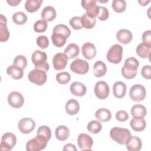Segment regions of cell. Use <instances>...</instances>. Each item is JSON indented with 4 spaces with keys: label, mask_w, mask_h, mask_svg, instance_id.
<instances>
[{
    "label": "cell",
    "mask_w": 151,
    "mask_h": 151,
    "mask_svg": "<svg viewBox=\"0 0 151 151\" xmlns=\"http://www.w3.org/2000/svg\"><path fill=\"white\" fill-rule=\"evenodd\" d=\"M126 148L129 151H139L141 149L142 143L140 139L135 136H131L129 140L126 144Z\"/></svg>",
    "instance_id": "obj_21"
},
{
    "label": "cell",
    "mask_w": 151,
    "mask_h": 151,
    "mask_svg": "<svg viewBox=\"0 0 151 151\" xmlns=\"http://www.w3.org/2000/svg\"><path fill=\"white\" fill-rule=\"evenodd\" d=\"M96 118L102 122L109 121L111 118V113L110 111L105 108H100L98 109L95 113Z\"/></svg>",
    "instance_id": "obj_29"
},
{
    "label": "cell",
    "mask_w": 151,
    "mask_h": 151,
    "mask_svg": "<svg viewBox=\"0 0 151 151\" xmlns=\"http://www.w3.org/2000/svg\"><path fill=\"white\" fill-rule=\"evenodd\" d=\"M55 134L57 139L60 141L67 140L70 136V130L65 126H59L55 130Z\"/></svg>",
    "instance_id": "obj_27"
},
{
    "label": "cell",
    "mask_w": 151,
    "mask_h": 151,
    "mask_svg": "<svg viewBox=\"0 0 151 151\" xmlns=\"http://www.w3.org/2000/svg\"><path fill=\"white\" fill-rule=\"evenodd\" d=\"M116 119L117 120L123 122L128 120L129 114L124 110H119L116 113Z\"/></svg>",
    "instance_id": "obj_47"
},
{
    "label": "cell",
    "mask_w": 151,
    "mask_h": 151,
    "mask_svg": "<svg viewBox=\"0 0 151 151\" xmlns=\"http://www.w3.org/2000/svg\"><path fill=\"white\" fill-rule=\"evenodd\" d=\"M132 38V33L128 29H121L116 33L117 40L123 44H127L130 43Z\"/></svg>",
    "instance_id": "obj_18"
},
{
    "label": "cell",
    "mask_w": 151,
    "mask_h": 151,
    "mask_svg": "<svg viewBox=\"0 0 151 151\" xmlns=\"http://www.w3.org/2000/svg\"><path fill=\"white\" fill-rule=\"evenodd\" d=\"M142 41L145 45L151 47V31L150 30L145 31L142 34Z\"/></svg>",
    "instance_id": "obj_46"
},
{
    "label": "cell",
    "mask_w": 151,
    "mask_h": 151,
    "mask_svg": "<svg viewBox=\"0 0 151 151\" xmlns=\"http://www.w3.org/2000/svg\"><path fill=\"white\" fill-rule=\"evenodd\" d=\"M48 140L44 136L37 134L35 137L28 140L26 144L27 151H40L45 148Z\"/></svg>",
    "instance_id": "obj_4"
},
{
    "label": "cell",
    "mask_w": 151,
    "mask_h": 151,
    "mask_svg": "<svg viewBox=\"0 0 151 151\" xmlns=\"http://www.w3.org/2000/svg\"><path fill=\"white\" fill-rule=\"evenodd\" d=\"M126 85L124 83L120 81H116L113 86V95L117 99L123 98L126 94Z\"/></svg>",
    "instance_id": "obj_20"
},
{
    "label": "cell",
    "mask_w": 151,
    "mask_h": 151,
    "mask_svg": "<svg viewBox=\"0 0 151 151\" xmlns=\"http://www.w3.org/2000/svg\"><path fill=\"white\" fill-rule=\"evenodd\" d=\"M63 151H65V150H71V151H77V149L76 148V147L74 145L72 144V143H67L66 145H64L63 149Z\"/></svg>",
    "instance_id": "obj_49"
},
{
    "label": "cell",
    "mask_w": 151,
    "mask_h": 151,
    "mask_svg": "<svg viewBox=\"0 0 151 151\" xmlns=\"http://www.w3.org/2000/svg\"><path fill=\"white\" fill-rule=\"evenodd\" d=\"M47 55L45 52L40 50H35L31 55V60L34 64L35 68L48 71L50 65L47 62Z\"/></svg>",
    "instance_id": "obj_3"
},
{
    "label": "cell",
    "mask_w": 151,
    "mask_h": 151,
    "mask_svg": "<svg viewBox=\"0 0 151 151\" xmlns=\"http://www.w3.org/2000/svg\"><path fill=\"white\" fill-rule=\"evenodd\" d=\"M151 67L150 65H146L143 66L141 70L142 76L146 79L150 80L151 78Z\"/></svg>",
    "instance_id": "obj_48"
},
{
    "label": "cell",
    "mask_w": 151,
    "mask_h": 151,
    "mask_svg": "<svg viewBox=\"0 0 151 151\" xmlns=\"http://www.w3.org/2000/svg\"><path fill=\"white\" fill-rule=\"evenodd\" d=\"M28 77L30 82L38 86H42L46 82L47 76L45 71L35 68L29 71Z\"/></svg>",
    "instance_id": "obj_6"
},
{
    "label": "cell",
    "mask_w": 151,
    "mask_h": 151,
    "mask_svg": "<svg viewBox=\"0 0 151 151\" xmlns=\"http://www.w3.org/2000/svg\"><path fill=\"white\" fill-rule=\"evenodd\" d=\"M69 24L74 29L78 30L83 28L81 24V17H80L76 16L72 17L69 21Z\"/></svg>",
    "instance_id": "obj_43"
},
{
    "label": "cell",
    "mask_w": 151,
    "mask_h": 151,
    "mask_svg": "<svg viewBox=\"0 0 151 151\" xmlns=\"http://www.w3.org/2000/svg\"><path fill=\"white\" fill-rule=\"evenodd\" d=\"M107 71L106 64L102 61H96L93 65V73L96 77H101L104 76Z\"/></svg>",
    "instance_id": "obj_28"
},
{
    "label": "cell",
    "mask_w": 151,
    "mask_h": 151,
    "mask_svg": "<svg viewBox=\"0 0 151 151\" xmlns=\"http://www.w3.org/2000/svg\"><path fill=\"white\" fill-rule=\"evenodd\" d=\"M109 17V12L108 9L102 6H99V13L97 15L98 18L100 21H106Z\"/></svg>",
    "instance_id": "obj_45"
},
{
    "label": "cell",
    "mask_w": 151,
    "mask_h": 151,
    "mask_svg": "<svg viewBox=\"0 0 151 151\" xmlns=\"http://www.w3.org/2000/svg\"><path fill=\"white\" fill-rule=\"evenodd\" d=\"M150 1L149 0L146 1V0H142V1H138V2L140 4L141 6H146L147 5Z\"/></svg>",
    "instance_id": "obj_51"
},
{
    "label": "cell",
    "mask_w": 151,
    "mask_h": 151,
    "mask_svg": "<svg viewBox=\"0 0 151 151\" xmlns=\"http://www.w3.org/2000/svg\"><path fill=\"white\" fill-rule=\"evenodd\" d=\"M16 136L12 133H6L3 134L1 141V150H11L16 145Z\"/></svg>",
    "instance_id": "obj_9"
},
{
    "label": "cell",
    "mask_w": 151,
    "mask_h": 151,
    "mask_svg": "<svg viewBox=\"0 0 151 151\" xmlns=\"http://www.w3.org/2000/svg\"><path fill=\"white\" fill-rule=\"evenodd\" d=\"M81 51L84 57L87 60H91L96 55V48L95 45L90 42H85L81 48Z\"/></svg>",
    "instance_id": "obj_16"
},
{
    "label": "cell",
    "mask_w": 151,
    "mask_h": 151,
    "mask_svg": "<svg viewBox=\"0 0 151 151\" xmlns=\"http://www.w3.org/2000/svg\"><path fill=\"white\" fill-rule=\"evenodd\" d=\"M94 94L96 97L101 100L106 99L110 93V88L107 83L104 81H100L96 83Z\"/></svg>",
    "instance_id": "obj_10"
},
{
    "label": "cell",
    "mask_w": 151,
    "mask_h": 151,
    "mask_svg": "<svg viewBox=\"0 0 151 151\" xmlns=\"http://www.w3.org/2000/svg\"><path fill=\"white\" fill-rule=\"evenodd\" d=\"M51 38L53 45L57 47H61L64 46L67 39V38L64 35L59 33L55 32L52 33Z\"/></svg>",
    "instance_id": "obj_34"
},
{
    "label": "cell",
    "mask_w": 151,
    "mask_h": 151,
    "mask_svg": "<svg viewBox=\"0 0 151 151\" xmlns=\"http://www.w3.org/2000/svg\"><path fill=\"white\" fill-rule=\"evenodd\" d=\"M12 19L17 25H23L27 21V16L22 12H17L13 14Z\"/></svg>",
    "instance_id": "obj_37"
},
{
    "label": "cell",
    "mask_w": 151,
    "mask_h": 151,
    "mask_svg": "<svg viewBox=\"0 0 151 151\" xmlns=\"http://www.w3.org/2000/svg\"><path fill=\"white\" fill-rule=\"evenodd\" d=\"M52 32L61 34L67 38H68L71 34V31L68 27L64 24H58L55 26L53 28Z\"/></svg>",
    "instance_id": "obj_38"
},
{
    "label": "cell",
    "mask_w": 151,
    "mask_h": 151,
    "mask_svg": "<svg viewBox=\"0 0 151 151\" xmlns=\"http://www.w3.org/2000/svg\"><path fill=\"white\" fill-rule=\"evenodd\" d=\"M146 95V90L144 86L140 84L132 86L129 91V96L131 99L134 101L139 102L144 100Z\"/></svg>",
    "instance_id": "obj_7"
},
{
    "label": "cell",
    "mask_w": 151,
    "mask_h": 151,
    "mask_svg": "<svg viewBox=\"0 0 151 151\" xmlns=\"http://www.w3.org/2000/svg\"><path fill=\"white\" fill-rule=\"evenodd\" d=\"M82 7L86 9V13L93 18L97 17L99 13V6L95 0H83L81 2Z\"/></svg>",
    "instance_id": "obj_12"
},
{
    "label": "cell",
    "mask_w": 151,
    "mask_h": 151,
    "mask_svg": "<svg viewBox=\"0 0 151 151\" xmlns=\"http://www.w3.org/2000/svg\"><path fill=\"white\" fill-rule=\"evenodd\" d=\"M37 134L42 135L49 140L51 137V130L50 128L47 126H41L38 127L37 131Z\"/></svg>",
    "instance_id": "obj_42"
},
{
    "label": "cell",
    "mask_w": 151,
    "mask_h": 151,
    "mask_svg": "<svg viewBox=\"0 0 151 151\" xmlns=\"http://www.w3.org/2000/svg\"><path fill=\"white\" fill-rule=\"evenodd\" d=\"M6 73L15 80L21 79L24 76L23 69L14 64L9 66L7 68Z\"/></svg>",
    "instance_id": "obj_25"
},
{
    "label": "cell",
    "mask_w": 151,
    "mask_h": 151,
    "mask_svg": "<svg viewBox=\"0 0 151 151\" xmlns=\"http://www.w3.org/2000/svg\"><path fill=\"white\" fill-rule=\"evenodd\" d=\"M96 22V19L95 18H93L88 15L87 13H85L81 17V24L83 28L86 29H91L93 28Z\"/></svg>",
    "instance_id": "obj_33"
},
{
    "label": "cell",
    "mask_w": 151,
    "mask_h": 151,
    "mask_svg": "<svg viewBox=\"0 0 151 151\" xmlns=\"http://www.w3.org/2000/svg\"><path fill=\"white\" fill-rule=\"evenodd\" d=\"M65 109L67 113L69 115L76 114L80 110V105L78 102L73 99L67 101L65 106Z\"/></svg>",
    "instance_id": "obj_23"
},
{
    "label": "cell",
    "mask_w": 151,
    "mask_h": 151,
    "mask_svg": "<svg viewBox=\"0 0 151 151\" xmlns=\"http://www.w3.org/2000/svg\"><path fill=\"white\" fill-rule=\"evenodd\" d=\"M77 143L82 150H91L93 140L90 136L86 133H80L77 137Z\"/></svg>",
    "instance_id": "obj_13"
},
{
    "label": "cell",
    "mask_w": 151,
    "mask_h": 151,
    "mask_svg": "<svg viewBox=\"0 0 151 151\" xmlns=\"http://www.w3.org/2000/svg\"><path fill=\"white\" fill-rule=\"evenodd\" d=\"M87 128L89 132L93 134H97L101 131L102 125L99 121L92 120L88 123Z\"/></svg>",
    "instance_id": "obj_36"
},
{
    "label": "cell",
    "mask_w": 151,
    "mask_h": 151,
    "mask_svg": "<svg viewBox=\"0 0 151 151\" xmlns=\"http://www.w3.org/2000/svg\"><path fill=\"white\" fill-rule=\"evenodd\" d=\"M7 3L11 5V6H17L21 2V0H8L6 1Z\"/></svg>",
    "instance_id": "obj_50"
},
{
    "label": "cell",
    "mask_w": 151,
    "mask_h": 151,
    "mask_svg": "<svg viewBox=\"0 0 151 151\" xmlns=\"http://www.w3.org/2000/svg\"><path fill=\"white\" fill-rule=\"evenodd\" d=\"M42 3V0H27L25 8L29 12H35L41 7Z\"/></svg>",
    "instance_id": "obj_31"
},
{
    "label": "cell",
    "mask_w": 151,
    "mask_h": 151,
    "mask_svg": "<svg viewBox=\"0 0 151 151\" xmlns=\"http://www.w3.org/2000/svg\"><path fill=\"white\" fill-rule=\"evenodd\" d=\"M68 59L64 53L58 52L55 54L52 58V64L54 69L58 71L64 70L67 64Z\"/></svg>",
    "instance_id": "obj_15"
},
{
    "label": "cell",
    "mask_w": 151,
    "mask_h": 151,
    "mask_svg": "<svg viewBox=\"0 0 151 151\" xmlns=\"http://www.w3.org/2000/svg\"><path fill=\"white\" fill-rule=\"evenodd\" d=\"M130 113L133 118H144L147 114V110L143 105L136 104L131 108Z\"/></svg>",
    "instance_id": "obj_24"
},
{
    "label": "cell",
    "mask_w": 151,
    "mask_h": 151,
    "mask_svg": "<svg viewBox=\"0 0 151 151\" xmlns=\"http://www.w3.org/2000/svg\"><path fill=\"white\" fill-rule=\"evenodd\" d=\"M37 44L41 49H45L49 45V40L45 35H40L37 38Z\"/></svg>",
    "instance_id": "obj_44"
},
{
    "label": "cell",
    "mask_w": 151,
    "mask_h": 151,
    "mask_svg": "<svg viewBox=\"0 0 151 151\" xmlns=\"http://www.w3.org/2000/svg\"><path fill=\"white\" fill-rule=\"evenodd\" d=\"M6 18L2 14L0 15V41H6L9 37V32L6 27Z\"/></svg>",
    "instance_id": "obj_19"
},
{
    "label": "cell",
    "mask_w": 151,
    "mask_h": 151,
    "mask_svg": "<svg viewBox=\"0 0 151 151\" xmlns=\"http://www.w3.org/2000/svg\"><path fill=\"white\" fill-rule=\"evenodd\" d=\"M136 54L142 58H150L151 50L150 48L145 45L143 43L139 44L136 49Z\"/></svg>",
    "instance_id": "obj_32"
},
{
    "label": "cell",
    "mask_w": 151,
    "mask_h": 151,
    "mask_svg": "<svg viewBox=\"0 0 151 151\" xmlns=\"http://www.w3.org/2000/svg\"><path fill=\"white\" fill-rule=\"evenodd\" d=\"M57 81L61 84H67L71 80V76L67 72L59 73L56 76Z\"/></svg>",
    "instance_id": "obj_41"
},
{
    "label": "cell",
    "mask_w": 151,
    "mask_h": 151,
    "mask_svg": "<svg viewBox=\"0 0 151 151\" xmlns=\"http://www.w3.org/2000/svg\"><path fill=\"white\" fill-rule=\"evenodd\" d=\"M139 65V62L134 57L126 58L121 71L122 76L129 80L134 78L137 74Z\"/></svg>",
    "instance_id": "obj_1"
},
{
    "label": "cell",
    "mask_w": 151,
    "mask_h": 151,
    "mask_svg": "<svg viewBox=\"0 0 151 151\" xmlns=\"http://www.w3.org/2000/svg\"><path fill=\"white\" fill-rule=\"evenodd\" d=\"M48 27L47 22L42 19L38 20L34 25V30L38 33H42L46 31Z\"/></svg>",
    "instance_id": "obj_39"
},
{
    "label": "cell",
    "mask_w": 151,
    "mask_h": 151,
    "mask_svg": "<svg viewBox=\"0 0 151 151\" xmlns=\"http://www.w3.org/2000/svg\"><path fill=\"white\" fill-rule=\"evenodd\" d=\"M80 52L79 47L74 43H71L65 48L64 54L68 59H73L78 56Z\"/></svg>",
    "instance_id": "obj_26"
},
{
    "label": "cell",
    "mask_w": 151,
    "mask_h": 151,
    "mask_svg": "<svg viewBox=\"0 0 151 151\" xmlns=\"http://www.w3.org/2000/svg\"><path fill=\"white\" fill-rule=\"evenodd\" d=\"M56 14L57 13L54 7L51 6H47L42 9L41 17L42 20H44L46 22H50L55 18Z\"/></svg>",
    "instance_id": "obj_22"
},
{
    "label": "cell",
    "mask_w": 151,
    "mask_h": 151,
    "mask_svg": "<svg viewBox=\"0 0 151 151\" xmlns=\"http://www.w3.org/2000/svg\"><path fill=\"white\" fill-rule=\"evenodd\" d=\"M70 90L73 95L78 97H82L86 94L87 88L83 83L78 81H75L70 85Z\"/></svg>",
    "instance_id": "obj_17"
},
{
    "label": "cell",
    "mask_w": 151,
    "mask_h": 151,
    "mask_svg": "<svg viewBox=\"0 0 151 151\" xmlns=\"http://www.w3.org/2000/svg\"><path fill=\"white\" fill-rule=\"evenodd\" d=\"M111 6L116 12L122 13L126 9V2L124 0H113Z\"/></svg>",
    "instance_id": "obj_35"
},
{
    "label": "cell",
    "mask_w": 151,
    "mask_h": 151,
    "mask_svg": "<svg viewBox=\"0 0 151 151\" xmlns=\"http://www.w3.org/2000/svg\"><path fill=\"white\" fill-rule=\"evenodd\" d=\"M70 69L74 73L83 75L88 72L89 64L86 60L77 58L71 63Z\"/></svg>",
    "instance_id": "obj_8"
},
{
    "label": "cell",
    "mask_w": 151,
    "mask_h": 151,
    "mask_svg": "<svg viewBox=\"0 0 151 151\" xmlns=\"http://www.w3.org/2000/svg\"><path fill=\"white\" fill-rule=\"evenodd\" d=\"M18 129L24 134H28L34 129L35 127V121L29 117L21 119L18 124Z\"/></svg>",
    "instance_id": "obj_11"
},
{
    "label": "cell",
    "mask_w": 151,
    "mask_h": 151,
    "mask_svg": "<svg viewBox=\"0 0 151 151\" xmlns=\"http://www.w3.org/2000/svg\"><path fill=\"white\" fill-rule=\"evenodd\" d=\"M111 138L120 145H126L132 135L130 131L126 128L114 127L110 131Z\"/></svg>",
    "instance_id": "obj_2"
},
{
    "label": "cell",
    "mask_w": 151,
    "mask_h": 151,
    "mask_svg": "<svg viewBox=\"0 0 151 151\" xmlns=\"http://www.w3.org/2000/svg\"><path fill=\"white\" fill-rule=\"evenodd\" d=\"M130 125L133 130L141 132L145 129L146 123L143 118H133L130 120Z\"/></svg>",
    "instance_id": "obj_30"
},
{
    "label": "cell",
    "mask_w": 151,
    "mask_h": 151,
    "mask_svg": "<svg viewBox=\"0 0 151 151\" xmlns=\"http://www.w3.org/2000/svg\"><path fill=\"white\" fill-rule=\"evenodd\" d=\"M9 104L14 108H19L22 106L24 103V99L22 95L18 91H12L8 96Z\"/></svg>",
    "instance_id": "obj_14"
},
{
    "label": "cell",
    "mask_w": 151,
    "mask_h": 151,
    "mask_svg": "<svg viewBox=\"0 0 151 151\" xmlns=\"http://www.w3.org/2000/svg\"><path fill=\"white\" fill-rule=\"evenodd\" d=\"M13 64L22 69H24L27 65V60L24 55H18L15 57Z\"/></svg>",
    "instance_id": "obj_40"
},
{
    "label": "cell",
    "mask_w": 151,
    "mask_h": 151,
    "mask_svg": "<svg viewBox=\"0 0 151 151\" xmlns=\"http://www.w3.org/2000/svg\"><path fill=\"white\" fill-rule=\"evenodd\" d=\"M123 51V47L120 45L114 44L112 45L107 53V60L111 63L119 64L122 59Z\"/></svg>",
    "instance_id": "obj_5"
}]
</instances>
